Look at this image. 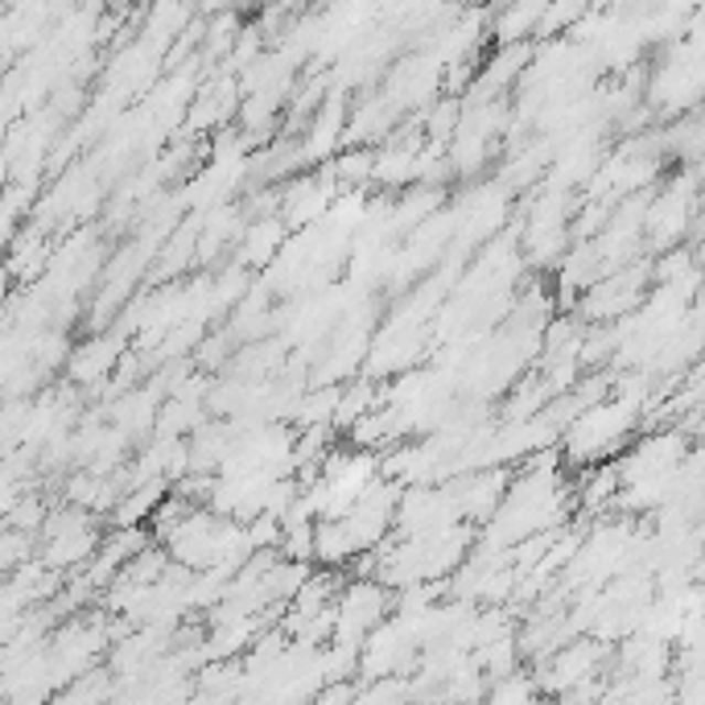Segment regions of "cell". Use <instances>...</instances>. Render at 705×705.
<instances>
[{"label": "cell", "instance_id": "cell-1", "mask_svg": "<svg viewBox=\"0 0 705 705\" xmlns=\"http://www.w3.org/2000/svg\"><path fill=\"white\" fill-rule=\"evenodd\" d=\"M635 421H640V413L631 405V396H619V400H607V405H590L569 425L565 450L578 462H598V458L619 450V441L635 429Z\"/></svg>", "mask_w": 705, "mask_h": 705}, {"label": "cell", "instance_id": "cell-2", "mask_svg": "<svg viewBox=\"0 0 705 705\" xmlns=\"http://www.w3.org/2000/svg\"><path fill=\"white\" fill-rule=\"evenodd\" d=\"M595 656H598L595 643H578V648H565L557 660H548L545 685L553 693H569L574 685H581L586 676L595 673Z\"/></svg>", "mask_w": 705, "mask_h": 705}, {"label": "cell", "instance_id": "cell-3", "mask_svg": "<svg viewBox=\"0 0 705 705\" xmlns=\"http://www.w3.org/2000/svg\"><path fill=\"white\" fill-rule=\"evenodd\" d=\"M111 360H116V343L111 339H95V343H87L83 351H75V360H71V376L75 380H99L111 372Z\"/></svg>", "mask_w": 705, "mask_h": 705}, {"label": "cell", "instance_id": "cell-4", "mask_svg": "<svg viewBox=\"0 0 705 705\" xmlns=\"http://www.w3.org/2000/svg\"><path fill=\"white\" fill-rule=\"evenodd\" d=\"M541 13L545 9H508V13L500 17V42H520L524 33H536V25H541Z\"/></svg>", "mask_w": 705, "mask_h": 705}, {"label": "cell", "instance_id": "cell-5", "mask_svg": "<svg viewBox=\"0 0 705 705\" xmlns=\"http://www.w3.org/2000/svg\"><path fill=\"white\" fill-rule=\"evenodd\" d=\"M524 58H528V50H524V46H512L508 54H500V58H495L491 66L524 63ZM508 75H516V66H508ZM483 87H487L491 95H503V92H508V78H503V71H483Z\"/></svg>", "mask_w": 705, "mask_h": 705}]
</instances>
